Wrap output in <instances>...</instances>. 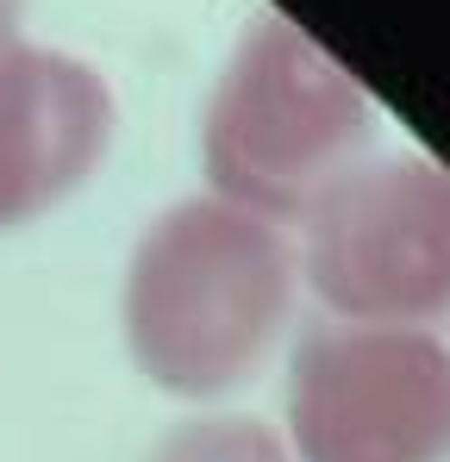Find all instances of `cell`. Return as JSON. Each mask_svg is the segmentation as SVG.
I'll list each match as a JSON object with an SVG mask.
<instances>
[{
    "instance_id": "7",
    "label": "cell",
    "mask_w": 450,
    "mask_h": 462,
    "mask_svg": "<svg viewBox=\"0 0 450 462\" xmlns=\"http://www.w3.org/2000/svg\"><path fill=\"white\" fill-rule=\"evenodd\" d=\"M19 6H25V0H0V32H13V25H19Z\"/></svg>"
},
{
    "instance_id": "1",
    "label": "cell",
    "mask_w": 450,
    "mask_h": 462,
    "mask_svg": "<svg viewBox=\"0 0 450 462\" xmlns=\"http://www.w3.org/2000/svg\"><path fill=\"white\" fill-rule=\"evenodd\" d=\"M295 250L282 226L194 194L163 207L126 263V350L175 400H225L282 344L295 319Z\"/></svg>"
},
{
    "instance_id": "4",
    "label": "cell",
    "mask_w": 450,
    "mask_h": 462,
    "mask_svg": "<svg viewBox=\"0 0 450 462\" xmlns=\"http://www.w3.org/2000/svg\"><path fill=\"white\" fill-rule=\"evenodd\" d=\"M295 462H450V344L413 325H313L288 363Z\"/></svg>"
},
{
    "instance_id": "3",
    "label": "cell",
    "mask_w": 450,
    "mask_h": 462,
    "mask_svg": "<svg viewBox=\"0 0 450 462\" xmlns=\"http://www.w3.org/2000/svg\"><path fill=\"white\" fill-rule=\"evenodd\" d=\"M295 269L338 325L450 319V169L426 151L357 162L306 219Z\"/></svg>"
},
{
    "instance_id": "6",
    "label": "cell",
    "mask_w": 450,
    "mask_h": 462,
    "mask_svg": "<svg viewBox=\"0 0 450 462\" xmlns=\"http://www.w3.org/2000/svg\"><path fill=\"white\" fill-rule=\"evenodd\" d=\"M156 462H295V457L257 419H201V425H182L156 450Z\"/></svg>"
},
{
    "instance_id": "2",
    "label": "cell",
    "mask_w": 450,
    "mask_h": 462,
    "mask_svg": "<svg viewBox=\"0 0 450 462\" xmlns=\"http://www.w3.org/2000/svg\"><path fill=\"white\" fill-rule=\"evenodd\" d=\"M375 138V100L319 38L263 6L201 119V162L213 194L282 226L306 219Z\"/></svg>"
},
{
    "instance_id": "5",
    "label": "cell",
    "mask_w": 450,
    "mask_h": 462,
    "mask_svg": "<svg viewBox=\"0 0 450 462\" xmlns=\"http://www.w3.org/2000/svg\"><path fill=\"white\" fill-rule=\"evenodd\" d=\"M113 144V88L70 51L0 32V231L63 207Z\"/></svg>"
}]
</instances>
